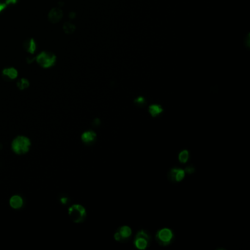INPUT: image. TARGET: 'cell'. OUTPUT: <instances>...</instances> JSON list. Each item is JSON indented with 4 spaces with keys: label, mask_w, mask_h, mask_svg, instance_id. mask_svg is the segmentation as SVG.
<instances>
[{
    "label": "cell",
    "mask_w": 250,
    "mask_h": 250,
    "mask_svg": "<svg viewBox=\"0 0 250 250\" xmlns=\"http://www.w3.org/2000/svg\"><path fill=\"white\" fill-rule=\"evenodd\" d=\"M31 146V142L27 137L19 136L13 139L12 142V149L13 152L19 155L24 154L29 151Z\"/></svg>",
    "instance_id": "obj_1"
},
{
    "label": "cell",
    "mask_w": 250,
    "mask_h": 250,
    "mask_svg": "<svg viewBox=\"0 0 250 250\" xmlns=\"http://www.w3.org/2000/svg\"><path fill=\"white\" fill-rule=\"evenodd\" d=\"M174 239V233L172 230L169 228H162L156 232V240L161 246L165 247L172 242Z\"/></svg>",
    "instance_id": "obj_2"
},
{
    "label": "cell",
    "mask_w": 250,
    "mask_h": 250,
    "mask_svg": "<svg viewBox=\"0 0 250 250\" xmlns=\"http://www.w3.org/2000/svg\"><path fill=\"white\" fill-rule=\"evenodd\" d=\"M150 238H151V237H150L149 232L146 230H142L137 233L133 243L138 249H145L150 244Z\"/></svg>",
    "instance_id": "obj_3"
},
{
    "label": "cell",
    "mask_w": 250,
    "mask_h": 250,
    "mask_svg": "<svg viewBox=\"0 0 250 250\" xmlns=\"http://www.w3.org/2000/svg\"><path fill=\"white\" fill-rule=\"evenodd\" d=\"M69 215L74 222L79 223L86 218V210L81 205H73L69 208Z\"/></svg>",
    "instance_id": "obj_4"
},
{
    "label": "cell",
    "mask_w": 250,
    "mask_h": 250,
    "mask_svg": "<svg viewBox=\"0 0 250 250\" xmlns=\"http://www.w3.org/2000/svg\"><path fill=\"white\" fill-rule=\"evenodd\" d=\"M38 64L43 68H48L54 64L56 61V56L53 53L48 52H43L40 53L35 57Z\"/></svg>",
    "instance_id": "obj_5"
},
{
    "label": "cell",
    "mask_w": 250,
    "mask_h": 250,
    "mask_svg": "<svg viewBox=\"0 0 250 250\" xmlns=\"http://www.w3.org/2000/svg\"><path fill=\"white\" fill-rule=\"evenodd\" d=\"M132 230L128 226H122L116 230L114 233V239L119 242H126L131 238Z\"/></svg>",
    "instance_id": "obj_6"
},
{
    "label": "cell",
    "mask_w": 250,
    "mask_h": 250,
    "mask_svg": "<svg viewBox=\"0 0 250 250\" xmlns=\"http://www.w3.org/2000/svg\"><path fill=\"white\" fill-rule=\"evenodd\" d=\"M185 171L180 168H172L168 172V179L173 183H178L185 177Z\"/></svg>",
    "instance_id": "obj_7"
},
{
    "label": "cell",
    "mask_w": 250,
    "mask_h": 250,
    "mask_svg": "<svg viewBox=\"0 0 250 250\" xmlns=\"http://www.w3.org/2000/svg\"><path fill=\"white\" fill-rule=\"evenodd\" d=\"M63 12L60 8H54L50 10L48 15V20L52 23H57L61 20L62 18Z\"/></svg>",
    "instance_id": "obj_8"
},
{
    "label": "cell",
    "mask_w": 250,
    "mask_h": 250,
    "mask_svg": "<svg viewBox=\"0 0 250 250\" xmlns=\"http://www.w3.org/2000/svg\"><path fill=\"white\" fill-rule=\"evenodd\" d=\"M96 133L92 131H88L82 133V140L85 144H91L95 140Z\"/></svg>",
    "instance_id": "obj_9"
},
{
    "label": "cell",
    "mask_w": 250,
    "mask_h": 250,
    "mask_svg": "<svg viewBox=\"0 0 250 250\" xmlns=\"http://www.w3.org/2000/svg\"><path fill=\"white\" fill-rule=\"evenodd\" d=\"M18 76V72L13 68H8L2 71V76L7 80L15 79Z\"/></svg>",
    "instance_id": "obj_10"
},
{
    "label": "cell",
    "mask_w": 250,
    "mask_h": 250,
    "mask_svg": "<svg viewBox=\"0 0 250 250\" xmlns=\"http://www.w3.org/2000/svg\"><path fill=\"white\" fill-rule=\"evenodd\" d=\"M10 205L14 209L20 208L23 205V199L19 195L12 196L10 200Z\"/></svg>",
    "instance_id": "obj_11"
},
{
    "label": "cell",
    "mask_w": 250,
    "mask_h": 250,
    "mask_svg": "<svg viewBox=\"0 0 250 250\" xmlns=\"http://www.w3.org/2000/svg\"><path fill=\"white\" fill-rule=\"evenodd\" d=\"M24 49L31 54H33L36 49V43L32 38H29L24 43Z\"/></svg>",
    "instance_id": "obj_12"
},
{
    "label": "cell",
    "mask_w": 250,
    "mask_h": 250,
    "mask_svg": "<svg viewBox=\"0 0 250 250\" xmlns=\"http://www.w3.org/2000/svg\"><path fill=\"white\" fill-rule=\"evenodd\" d=\"M149 113L152 117H156L163 112V108L162 106L158 104H152L149 107Z\"/></svg>",
    "instance_id": "obj_13"
},
{
    "label": "cell",
    "mask_w": 250,
    "mask_h": 250,
    "mask_svg": "<svg viewBox=\"0 0 250 250\" xmlns=\"http://www.w3.org/2000/svg\"><path fill=\"white\" fill-rule=\"evenodd\" d=\"M188 158H189V152H188L187 150H183L182 151L180 152L178 155V160L182 164L187 162Z\"/></svg>",
    "instance_id": "obj_14"
},
{
    "label": "cell",
    "mask_w": 250,
    "mask_h": 250,
    "mask_svg": "<svg viewBox=\"0 0 250 250\" xmlns=\"http://www.w3.org/2000/svg\"><path fill=\"white\" fill-rule=\"evenodd\" d=\"M63 30L66 34H72L75 31L76 27L74 26V24H72L71 22H65L64 24H63Z\"/></svg>",
    "instance_id": "obj_15"
},
{
    "label": "cell",
    "mask_w": 250,
    "mask_h": 250,
    "mask_svg": "<svg viewBox=\"0 0 250 250\" xmlns=\"http://www.w3.org/2000/svg\"><path fill=\"white\" fill-rule=\"evenodd\" d=\"M29 85V81L26 79H21L19 81L17 82V86L20 90H24V89L27 88Z\"/></svg>",
    "instance_id": "obj_16"
},
{
    "label": "cell",
    "mask_w": 250,
    "mask_h": 250,
    "mask_svg": "<svg viewBox=\"0 0 250 250\" xmlns=\"http://www.w3.org/2000/svg\"><path fill=\"white\" fill-rule=\"evenodd\" d=\"M134 103L139 107H142L145 104V99L143 97H138L137 99H135Z\"/></svg>",
    "instance_id": "obj_17"
},
{
    "label": "cell",
    "mask_w": 250,
    "mask_h": 250,
    "mask_svg": "<svg viewBox=\"0 0 250 250\" xmlns=\"http://www.w3.org/2000/svg\"><path fill=\"white\" fill-rule=\"evenodd\" d=\"M185 172L188 173V174H192L194 172V167L193 166H188L185 169Z\"/></svg>",
    "instance_id": "obj_18"
},
{
    "label": "cell",
    "mask_w": 250,
    "mask_h": 250,
    "mask_svg": "<svg viewBox=\"0 0 250 250\" xmlns=\"http://www.w3.org/2000/svg\"><path fill=\"white\" fill-rule=\"evenodd\" d=\"M6 5H6V3H3L2 2H0V12H2L4 9H5Z\"/></svg>",
    "instance_id": "obj_19"
},
{
    "label": "cell",
    "mask_w": 250,
    "mask_h": 250,
    "mask_svg": "<svg viewBox=\"0 0 250 250\" xmlns=\"http://www.w3.org/2000/svg\"><path fill=\"white\" fill-rule=\"evenodd\" d=\"M17 0H6V5H9V4H15L16 3Z\"/></svg>",
    "instance_id": "obj_20"
},
{
    "label": "cell",
    "mask_w": 250,
    "mask_h": 250,
    "mask_svg": "<svg viewBox=\"0 0 250 250\" xmlns=\"http://www.w3.org/2000/svg\"><path fill=\"white\" fill-rule=\"evenodd\" d=\"M35 57H27V62H28L29 63V62L31 63L32 62V61H33L34 60H35Z\"/></svg>",
    "instance_id": "obj_21"
},
{
    "label": "cell",
    "mask_w": 250,
    "mask_h": 250,
    "mask_svg": "<svg viewBox=\"0 0 250 250\" xmlns=\"http://www.w3.org/2000/svg\"><path fill=\"white\" fill-rule=\"evenodd\" d=\"M69 16H70V18H74V16H75V13H74V12H70Z\"/></svg>",
    "instance_id": "obj_22"
}]
</instances>
